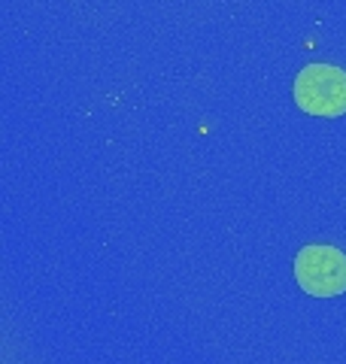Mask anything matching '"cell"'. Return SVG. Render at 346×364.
I'll list each match as a JSON object with an SVG mask.
<instances>
[{
	"mask_svg": "<svg viewBox=\"0 0 346 364\" xmlns=\"http://www.w3.org/2000/svg\"><path fill=\"white\" fill-rule=\"evenodd\" d=\"M295 104L310 116L337 119L346 112V70L334 64H307L295 76Z\"/></svg>",
	"mask_w": 346,
	"mask_h": 364,
	"instance_id": "6da1fadb",
	"label": "cell"
},
{
	"mask_svg": "<svg viewBox=\"0 0 346 364\" xmlns=\"http://www.w3.org/2000/svg\"><path fill=\"white\" fill-rule=\"evenodd\" d=\"M295 279L313 298H337L346 291V255L325 243L304 246L295 258Z\"/></svg>",
	"mask_w": 346,
	"mask_h": 364,
	"instance_id": "7a4b0ae2",
	"label": "cell"
}]
</instances>
